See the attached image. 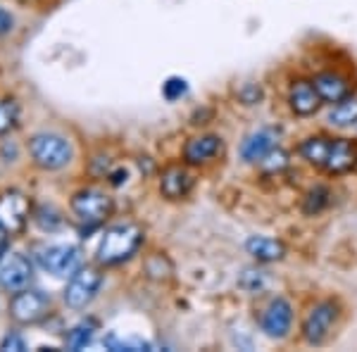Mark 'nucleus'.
<instances>
[{"label": "nucleus", "mask_w": 357, "mask_h": 352, "mask_svg": "<svg viewBox=\"0 0 357 352\" xmlns=\"http://www.w3.org/2000/svg\"><path fill=\"white\" fill-rule=\"evenodd\" d=\"M143 243V229L134 222H122L105 229L100 243H98V264L102 267H117L138 252Z\"/></svg>", "instance_id": "f257e3e1"}, {"label": "nucleus", "mask_w": 357, "mask_h": 352, "mask_svg": "<svg viewBox=\"0 0 357 352\" xmlns=\"http://www.w3.org/2000/svg\"><path fill=\"white\" fill-rule=\"evenodd\" d=\"M338 316H341V307H338L336 300L324 298V300H319V303H314L303 316V324H301L303 340L307 345L326 343V338L331 336L333 326H336Z\"/></svg>", "instance_id": "f03ea898"}, {"label": "nucleus", "mask_w": 357, "mask_h": 352, "mask_svg": "<svg viewBox=\"0 0 357 352\" xmlns=\"http://www.w3.org/2000/svg\"><path fill=\"white\" fill-rule=\"evenodd\" d=\"M29 153H31V160L41 167V169L55 171L72 162L74 150H72V143H69L65 136L43 131V134H36L29 141Z\"/></svg>", "instance_id": "7ed1b4c3"}, {"label": "nucleus", "mask_w": 357, "mask_h": 352, "mask_svg": "<svg viewBox=\"0 0 357 352\" xmlns=\"http://www.w3.org/2000/svg\"><path fill=\"white\" fill-rule=\"evenodd\" d=\"M69 207H72V215L82 224H86V227H98V224H102L112 215L114 200L105 190L89 186V188L77 190V193L72 195Z\"/></svg>", "instance_id": "20e7f679"}, {"label": "nucleus", "mask_w": 357, "mask_h": 352, "mask_svg": "<svg viewBox=\"0 0 357 352\" xmlns=\"http://www.w3.org/2000/svg\"><path fill=\"white\" fill-rule=\"evenodd\" d=\"M36 259L48 274L67 279V276H72L77 269H82L84 252H82V247L74 243H50V245L38 247Z\"/></svg>", "instance_id": "39448f33"}, {"label": "nucleus", "mask_w": 357, "mask_h": 352, "mask_svg": "<svg viewBox=\"0 0 357 352\" xmlns=\"http://www.w3.org/2000/svg\"><path fill=\"white\" fill-rule=\"evenodd\" d=\"M102 286V274L96 267L77 269L67 281L65 288V303L72 309H84L96 300L98 291Z\"/></svg>", "instance_id": "423d86ee"}, {"label": "nucleus", "mask_w": 357, "mask_h": 352, "mask_svg": "<svg viewBox=\"0 0 357 352\" xmlns=\"http://www.w3.org/2000/svg\"><path fill=\"white\" fill-rule=\"evenodd\" d=\"M50 314V298L43 291H17L10 300V316L17 324H38Z\"/></svg>", "instance_id": "0eeeda50"}, {"label": "nucleus", "mask_w": 357, "mask_h": 352, "mask_svg": "<svg viewBox=\"0 0 357 352\" xmlns=\"http://www.w3.org/2000/svg\"><path fill=\"white\" fill-rule=\"evenodd\" d=\"M260 328L267 338L284 340L293 328V305L286 298H272L260 312Z\"/></svg>", "instance_id": "6e6552de"}, {"label": "nucleus", "mask_w": 357, "mask_h": 352, "mask_svg": "<svg viewBox=\"0 0 357 352\" xmlns=\"http://www.w3.org/2000/svg\"><path fill=\"white\" fill-rule=\"evenodd\" d=\"M31 262L22 252H3L0 255V288L10 293L24 291L31 284Z\"/></svg>", "instance_id": "1a4fd4ad"}, {"label": "nucleus", "mask_w": 357, "mask_h": 352, "mask_svg": "<svg viewBox=\"0 0 357 352\" xmlns=\"http://www.w3.org/2000/svg\"><path fill=\"white\" fill-rule=\"evenodd\" d=\"M286 102H289L291 112L296 117H312V114H317V109L324 105L312 79H296V82H291Z\"/></svg>", "instance_id": "9d476101"}, {"label": "nucleus", "mask_w": 357, "mask_h": 352, "mask_svg": "<svg viewBox=\"0 0 357 352\" xmlns=\"http://www.w3.org/2000/svg\"><path fill=\"white\" fill-rule=\"evenodd\" d=\"M224 150V141L217 134H200L193 136L186 141L183 146V162L188 167H198V164H207L222 155Z\"/></svg>", "instance_id": "9b49d317"}, {"label": "nucleus", "mask_w": 357, "mask_h": 352, "mask_svg": "<svg viewBox=\"0 0 357 352\" xmlns=\"http://www.w3.org/2000/svg\"><path fill=\"white\" fill-rule=\"evenodd\" d=\"M29 222V203L22 193L10 190L0 195V224L8 229V234H20Z\"/></svg>", "instance_id": "f8f14e48"}, {"label": "nucleus", "mask_w": 357, "mask_h": 352, "mask_svg": "<svg viewBox=\"0 0 357 352\" xmlns=\"http://www.w3.org/2000/svg\"><path fill=\"white\" fill-rule=\"evenodd\" d=\"M195 186V176L186 169L183 164H172L167 167L160 176V193L167 200H183L191 195Z\"/></svg>", "instance_id": "ddd939ff"}, {"label": "nucleus", "mask_w": 357, "mask_h": 352, "mask_svg": "<svg viewBox=\"0 0 357 352\" xmlns=\"http://www.w3.org/2000/svg\"><path fill=\"white\" fill-rule=\"evenodd\" d=\"M357 164V143L350 138H331V148H329V158L324 162L326 174L331 176H341L348 174L350 169H355Z\"/></svg>", "instance_id": "4468645a"}, {"label": "nucleus", "mask_w": 357, "mask_h": 352, "mask_svg": "<svg viewBox=\"0 0 357 352\" xmlns=\"http://www.w3.org/2000/svg\"><path fill=\"white\" fill-rule=\"evenodd\" d=\"M276 148H279V129L264 126V129H257L255 134L245 138L243 146H241V158L250 164H257Z\"/></svg>", "instance_id": "2eb2a0df"}, {"label": "nucleus", "mask_w": 357, "mask_h": 352, "mask_svg": "<svg viewBox=\"0 0 357 352\" xmlns=\"http://www.w3.org/2000/svg\"><path fill=\"white\" fill-rule=\"evenodd\" d=\"M312 84H314V89L319 91L321 100L329 102V105H333V102H338V100H343V98H348V95H353L350 82L343 77L341 72H333V69H326V72L314 74Z\"/></svg>", "instance_id": "dca6fc26"}, {"label": "nucleus", "mask_w": 357, "mask_h": 352, "mask_svg": "<svg viewBox=\"0 0 357 352\" xmlns=\"http://www.w3.org/2000/svg\"><path fill=\"white\" fill-rule=\"evenodd\" d=\"M245 252L255 262L272 264V262H281L286 257V245L279 238H272V236H250L245 240Z\"/></svg>", "instance_id": "f3484780"}, {"label": "nucleus", "mask_w": 357, "mask_h": 352, "mask_svg": "<svg viewBox=\"0 0 357 352\" xmlns=\"http://www.w3.org/2000/svg\"><path fill=\"white\" fill-rule=\"evenodd\" d=\"M329 148H331V138L326 136H307L301 141L298 153L307 164L317 167V169H324V162L329 158Z\"/></svg>", "instance_id": "a211bd4d"}, {"label": "nucleus", "mask_w": 357, "mask_h": 352, "mask_svg": "<svg viewBox=\"0 0 357 352\" xmlns=\"http://www.w3.org/2000/svg\"><path fill=\"white\" fill-rule=\"evenodd\" d=\"M326 122L333 129H348V126L357 124V95H348L343 100L333 102L329 114H326Z\"/></svg>", "instance_id": "6ab92c4d"}, {"label": "nucleus", "mask_w": 357, "mask_h": 352, "mask_svg": "<svg viewBox=\"0 0 357 352\" xmlns=\"http://www.w3.org/2000/svg\"><path fill=\"white\" fill-rule=\"evenodd\" d=\"M331 203V190L326 186H314L307 190L303 200V212L305 215H319L326 205Z\"/></svg>", "instance_id": "aec40b11"}, {"label": "nucleus", "mask_w": 357, "mask_h": 352, "mask_svg": "<svg viewBox=\"0 0 357 352\" xmlns=\"http://www.w3.org/2000/svg\"><path fill=\"white\" fill-rule=\"evenodd\" d=\"M238 286L243 288L245 293H250V296H257V293H262L264 288H267V274L260 269H245L243 274L238 276Z\"/></svg>", "instance_id": "412c9836"}, {"label": "nucleus", "mask_w": 357, "mask_h": 352, "mask_svg": "<svg viewBox=\"0 0 357 352\" xmlns=\"http://www.w3.org/2000/svg\"><path fill=\"white\" fill-rule=\"evenodd\" d=\"M20 122V105L15 100H0V136L10 134Z\"/></svg>", "instance_id": "4be33fe9"}, {"label": "nucleus", "mask_w": 357, "mask_h": 352, "mask_svg": "<svg viewBox=\"0 0 357 352\" xmlns=\"http://www.w3.org/2000/svg\"><path fill=\"white\" fill-rule=\"evenodd\" d=\"M93 340V324H79V326H74L72 331H69V336H67V345L72 350H82L86 348V345Z\"/></svg>", "instance_id": "5701e85b"}, {"label": "nucleus", "mask_w": 357, "mask_h": 352, "mask_svg": "<svg viewBox=\"0 0 357 352\" xmlns=\"http://www.w3.org/2000/svg\"><path fill=\"white\" fill-rule=\"evenodd\" d=\"M186 91H188V84H186V79H178V77H169L167 82L162 84V93L167 100H176V98H181V95H186Z\"/></svg>", "instance_id": "b1692460"}, {"label": "nucleus", "mask_w": 357, "mask_h": 352, "mask_svg": "<svg viewBox=\"0 0 357 352\" xmlns=\"http://www.w3.org/2000/svg\"><path fill=\"white\" fill-rule=\"evenodd\" d=\"M107 348L112 350H146L151 345L146 340H119V338H107Z\"/></svg>", "instance_id": "393cba45"}, {"label": "nucleus", "mask_w": 357, "mask_h": 352, "mask_svg": "<svg viewBox=\"0 0 357 352\" xmlns=\"http://www.w3.org/2000/svg\"><path fill=\"white\" fill-rule=\"evenodd\" d=\"M0 350H15V352H22L26 350V340L20 336V333H8L3 340H0Z\"/></svg>", "instance_id": "a878e982"}, {"label": "nucleus", "mask_w": 357, "mask_h": 352, "mask_svg": "<svg viewBox=\"0 0 357 352\" xmlns=\"http://www.w3.org/2000/svg\"><path fill=\"white\" fill-rule=\"evenodd\" d=\"M241 98H243L245 105H255V102L262 98V91L257 89V86H248V89L243 91V93H241Z\"/></svg>", "instance_id": "bb28decb"}, {"label": "nucleus", "mask_w": 357, "mask_h": 352, "mask_svg": "<svg viewBox=\"0 0 357 352\" xmlns=\"http://www.w3.org/2000/svg\"><path fill=\"white\" fill-rule=\"evenodd\" d=\"M15 29V20L10 13H5L3 8H0V36H5V33H10Z\"/></svg>", "instance_id": "cd10ccee"}, {"label": "nucleus", "mask_w": 357, "mask_h": 352, "mask_svg": "<svg viewBox=\"0 0 357 352\" xmlns=\"http://www.w3.org/2000/svg\"><path fill=\"white\" fill-rule=\"evenodd\" d=\"M8 229H5L3 227V224H0V255H3V252H5V240H8Z\"/></svg>", "instance_id": "c85d7f7f"}, {"label": "nucleus", "mask_w": 357, "mask_h": 352, "mask_svg": "<svg viewBox=\"0 0 357 352\" xmlns=\"http://www.w3.org/2000/svg\"><path fill=\"white\" fill-rule=\"evenodd\" d=\"M355 169H357V164H355Z\"/></svg>", "instance_id": "c756f323"}]
</instances>
